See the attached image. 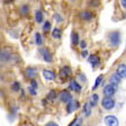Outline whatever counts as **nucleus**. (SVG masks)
Wrapping results in <instances>:
<instances>
[{
  "label": "nucleus",
  "instance_id": "nucleus-1",
  "mask_svg": "<svg viewBox=\"0 0 126 126\" xmlns=\"http://www.w3.org/2000/svg\"><path fill=\"white\" fill-rule=\"evenodd\" d=\"M116 90H117V87H116V86H114V84H111V83L107 84V86L104 88V94H105V97L111 98V96H113V94L116 92Z\"/></svg>",
  "mask_w": 126,
  "mask_h": 126
},
{
  "label": "nucleus",
  "instance_id": "nucleus-2",
  "mask_svg": "<svg viewBox=\"0 0 126 126\" xmlns=\"http://www.w3.org/2000/svg\"><path fill=\"white\" fill-rule=\"evenodd\" d=\"M105 124L107 126H118L119 125V122H118L117 117H115L113 115H109L105 117Z\"/></svg>",
  "mask_w": 126,
  "mask_h": 126
},
{
  "label": "nucleus",
  "instance_id": "nucleus-3",
  "mask_svg": "<svg viewBox=\"0 0 126 126\" xmlns=\"http://www.w3.org/2000/svg\"><path fill=\"white\" fill-rule=\"evenodd\" d=\"M101 104H102V107L105 108V109H107V110L111 109V108L115 106V101H114L111 98H109V97H105V98H104V99H102V101H101Z\"/></svg>",
  "mask_w": 126,
  "mask_h": 126
},
{
  "label": "nucleus",
  "instance_id": "nucleus-4",
  "mask_svg": "<svg viewBox=\"0 0 126 126\" xmlns=\"http://www.w3.org/2000/svg\"><path fill=\"white\" fill-rule=\"evenodd\" d=\"M110 37V42H111V44L114 45V46H117L118 44H119V33H117V32H113V33H110L109 35Z\"/></svg>",
  "mask_w": 126,
  "mask_h": 126
},
{
  "label": "nucleus",
  "instance_id": "nucleus-5",
  "mask_svg": "<svg viewBox=\"0 0 126 126\" xmlns=\"http://www.w3.org/2000/svg\"><path fill=\"white\" fill-rule=\"evenodd\" d=\"M39 52H41V54H42L43 59H44L46 62H52V54L50 53V51L47 50V48H41L39 50Z\"/></svg>",
  "mask_w": 126,
  "mask_h": 126
},
{
  "label": "nucleus",
  "instance_id": "nucleus-6",
  "mask_svg": "<svg viewBox=\"0 0 126 126\" xmlns=\"http://www.w3.org/2000/svg\"><path fill=\"white\" fill-rule=\"evenodd\" d=\"M79 107V104L78 101H76V100H71V101L68 102V105H66V110H68L69 113H72V111H74V110H77Z\"/></svg>",
  "mask_w": 126,
  "mask_h": 126
},
{
  "label": "nucleus",
  "instance_id": "nucleus-7",
  "mask_svg": "<svg viewBox=\"0 0 126 126\" xmlns=\"http://www.w3.org/2000/svg\"><path fill=\"white\" fill-rule=\"evenodd\" d=\"M11 59V54L9 51H0V61L1 62H7V61H9Z\"/></svg>",
  "mask_w": 126,
  "mask_h": 126
},
{
  "label": "nucleus",
  "instance_id": "nucleus-8",
  "mask_svg": "<svg viewBox=\"0 0 126 126\" xmlns=\"http://www.w3.org/2000/svg\"><path fill=\"white\" fill-rule=\"evenodd\" d=\"M42 74H43V78H44L45 80H54L55 77H56L54 72L51 70H43Z\"/></svg>",
  "mask_w": 126,
  "mask_h": 126
},
{
  "label": "nucleus",
  "instance_id": "nucleus-9",
  "mask_svg": "<svg viewBox=\"0 0 126 126\" xmlns=\"http://www.w3.org/2000/svg\"><path fill=\"white\" fill-rule=\"evenodd\" d=\"M117 74L121 79H125L126 78V65L125 64H121V65L117 68Z\"/></svg>",
  "mask_w": 126,
  "mask_h": 126
},
{
  "label": "nucleus",
  "instance_id": "nucleus-10",
  "mask_svg": "<svg viewBox=\"0 0 126 126\" xmlns=\"http://www.w3.org/2000/svg\"><path fill=\"white\" fill-rule=\"evenodd\" d=\"M60 99H61V101H63V102H69V101L72 100V97H71L70 92H68L66 90H64V91L61 92Z\"/></svg>",
  "mask_w": 126,
  "mask_h": 126
},
{
  "label": "nucleus",
  "instance_id": "nucleus-11",
  "mask_svg": "<svg viewBox=\"0 0 126 126\" xmlns=\"http://www.w3.org/2000/svg\"><path fill=\"white\" fill-rule=\"evenodd\" d=\"M36 76H37V69H35V68H27L26 77H28V78H31V79H34Z\"/></svg>",
  "mask_w": 126,
  "mask_h": 126
},
{
  "label": "nucleus",
  "instance_id": "nucleus-12",
  "mask_svg": "<svg viewBox=\"0 0 126 126\" xmlns=\"http://www.w3.org/2000/svg\"><path fill=\"white\" fill-rule=\"evenodd\" d=\"M89 62L92 64V66H98L99 65V59L97 55H90L89 56Z\"/></svg>",
  "mask_w": 126,
  "mask_h": 126
},
{
  "label": "nucleus",
  "instance_id": "nucleus-13",
  "mask_svg": "<svg viewBox=\"0 0 126 126\" xmlns=\"http://www.w3.org/2000/svg\"><path fill=\"white\" fill-rule=\"evenodd\" d=\"M70 88L73 90V91H77V92L81 90V86H80V84H79L76 80H73V81L70 82Z\"/></svg>",
  "mask_w": 126,
  "mask_h": 126
},
{
  "label": "nucleus",
  "instance_id": "nucleus-14",
  "mask_svg": "<svg viewBox=\"0 0 126 126\" xmlns=\"http://www.w3.org/2000/svg\"><path fill=\"white\" fill-rule=\"evenodd\" d=\"M121 80H122V79L119 78L117 74H113V76L110 77V83L114 84V86H116V87H117L118 83L121 82Z\"/></svg>",
  "mask_w": 126,
  "mask_h": 126
},
{
  "label": "nucleus",
  "instance_id": "nucleus-15",
  "mask_svg": "<svg viewBox=\"0 0 126 126\" xmlns=\"http://www.w3.org/2000/svg\"><path fill=\"white\" fill-rule=\"evenodd\" d=\"M81 18L83 19V20H90V19L92 18V15H91V13H90V11H82L81 13Z\"/></svg>",
  "mask_w": 126,
  "mask_h": 126
},
{
  "label": "nucleus",
  "instance_id": "nucleus-16",
  "mask_svg": "<svg viewBox=\"0 0 126 126\" xmlns=\"http://www.w3.org/2000/svg\"><path fill=\"white\" fill-rule=\"evenodd\" d=\"M35 19H36L37 23H42L43 21L44 17H43V13L41 10H37L36 13H35Z\"/></svg>",
  "mask_w": 126,
  "mask_h": 126
},
{
  "label": "nucleus",
  "instance_id": "nucleus-17",
  "mask_svg": "<svg viewBox=\"0 0 126 126\" xmlns=\"http://www.w3.org/2000/svg\"><path fill=\"white\" fill-rule=\"evenodd\" d=\"M70 74V69L69 68H63V70H61V73H60V76H61V78H63V79H65L66 77Z\"/></svg>",
  "mask_w": 126,
  "mask_h": 126
},
{
  "label": "nucleus",
  "instance_id": "nucleus-18",
  "mask_svg": "<svg viewBox=\"0 0 126 126\" xmlns=\"http://www.w3.org/2000/svg\"><path fill=\"white\" fill-rule=\"evenodd\" d=\"M52 36L53 38H56V39L61 38V31L59 28H54L52 32Z\"/></svg>",
  "mask_w": 126,
  "mask_h": 126
},
{
  "label": "nucleus",
  "instance_id": "nucleus-19",
  "mask_svg": "<svg viewBox=\"0 0 126 126\" xmlns=\"http://www.w3.org/2000/svg\"><path fill=\"white\" fill-rule=\"evenodd\" d=\"M97 101H98V96L97 94H92L91 96V99H90V106H96L97 105Z\"/></svg>",
  "mask_w": 126,
  "mask_h": 126
},
{
  "label": "nucleus",
  "instance_id": "nucleus-20",
  "mask_svg": "<svg viewBox=\"0 0 126 126\" xmlns=\"http://www.w3.org/2000/svg\"><path fill=\"white\" fill-rule=\"evenodd\" d=\"M35 42H36L37 45H41L43 43V39H42V35L39 34V33H36L35 34Z\"/></svg>",
  "mask_w": 126,
  "mask_h": 126
},
{
  "label": "nucleus",
  "instance_id": "nucleus-21",
  "mask_svg": "<svg viewBox=\"0 0 126 126\" xmlns=\"http://www.w3.org/2000/svg\"><path fill=\"white\" fill-rule=\"evenodd\" d=\"M11 89L15 92L19 91V90H20V83H19V82H14V83L11 84Z\"/></svg>",
  "mask_w": 126,
  "mask_h": 126
},
{
  "label": "nucleus",
  "instance_id": "nucleus-22",
  "mask_svg": "<svg viewBox=\"0 0 126 126\" xmlns=\"http://www.w3.org/2000/svg\"><path fill=\"white\" fill-rule=\"evenodd\" d=\"M20 11H21V14L23 15H27V14L29 13V7L27 5H24V6H21V8H20Z\"/></svg>",
  "mask_w": 126,
  "mask_h": 126
},
{
  "label": "nucleus",
  "instance_id": "nucleus-23",
  "mask_svg": "<svg viewBox=\"0 0 126 126\" xmlns=\"http://www.w3.org/2000/svg\"><path fill=\"white\" fill-rule=\"evenodd\" d=\"M51 29V23L50 21H45V24L43 25V31L46 33V32H48Z\"/></svg>",
  "mask_w": 126,
  "mask_h": 126
},
{
  "label": "nucleus",
  "instance_id": "nucleus-24",
  "mask_svg": "<svg viewBox=\"0 0 126 126\" xmlns=\"http://www.w3.org/2000/svg\"><path fill=\"white\" fill-rule=\"evenodd\" d=\"M81 125H82V119L81 118H77L76 121L71 124L70 126H81Z\"/></svg>",
  "mask_w": 126,
  "mask_h": 126
},
{
  "label": "nucleus",
  "instance_id": "nucleus-25",
  "mask_svg": "<svg viewBox=\"0 0 126 126\" xmlns=\"http://www.w3.org/2000/svg\"><path fill=\"white\" fill-rule=\"evenodd\" d=\"M55 97H56V94H55V91H51L50 94H48V96H47V100H54Z\"/></svg>",
  "mask_w": 126,
  "mask_h": 126
},
{
  "label": "nucleus",
  "instance_id": "nucleus-26",
  "mask_svg": "<svg viewBox=\"0 0 126 126\" xmlns=\"http://www.w3.org/2000/svg\"><path fill=\"white\" fill-rule=\"evenodd\" d=\"M102 79H104V77H102V76L98 77V78H97V80H96V83H94V89H96V88H97V87L99 86V84H100V82L102 81Z\"/></svg>",
  "mask_w": 126,
  "mask_h": 126
},
{
  "label": "nucleus",
  "instance_id": "nucleus-27",
  "mask_svg": "<svg viewBox=\"0 0 126 126\" xmlns=\"http://www.w3.org/2000/svg\"><path fill=\"white\" fill-rule=\"evenodd\" d=\"M89 107H90V104L88 102V104H86V105H84V108H83V109H84V115H87V116H88V115L90 114V109H89Z\"/></svg>",
  "mask_w": 126,
  "mask_h": 126
},
{
  "label": "nucleus",
  "instance_id": "nucleus-28",
  "mask_svg": "<svg viewBox=\"0 0 126 126\" xmlns=\"http://www.w3.org/2000/svg\"><path fill=\"white\" fill-rule=\"evenodd\" d=\"M29 92H31V94H33V96H35V94H37V92H36V89L37 88H35V87H33V86H29Z\"/></svg>",
  "mask_w": 126,
  "mask_h": 126
},
{
  "label": "nucleus",
  "instance_id": "nucleus-29",
  "mask_svg": "<svg viewBox=\"0 0 126 126\" xmlns=\"http://www.w3.org/2000/svg\"><path fill=\"white\" fill-rule=\"evenodd\" d=\"M78 38H79L78 34H77V33H73V34H72V41H73V44L74 45L78 43Z\"/></svg>",
  "mask_w": 126,
  "mask_h": 126
},
{
  "label": "nucleus",
  "instance_id": "nucleus-30",
  "mask_svg": "<svg viewBox=\"0 0 126 126\" xmlns=\"http://www.w3.org/2000/svg\"><path fill=\"white\" fill-rule=\"evenodd\" d=\"M54 17H55V18H56V21H58V23H60V21H62V17H61V16H59L58 14H56V15H54Z\"/></svg>",
  "mask_w": 126,
  "mask_h": 126
},
{
  "label": "nucleus",
  "instance_id": "nucleus-31",
  "mask_svg": "<svg viewBox=\"0 0 126 126\" xmlns=\"http://www.w3.org/2000/svg\"><path fill=\"white\" fill-rule=\"evenodd\" d=\"M46 126H59V125L58 124H55V123H53V122H51V123L46 124Z\"/></svg>",
  "mask_w": 126,
  "mask_h": 126
},
{
  "label": "nucleus",
  "instance_id": "nucleus-32",
  "mask_svg": "<svg viewBox=\"0 0 126 126\" xmlns=\"http://www.w3.org/2000/svg\"><path fill=\"white\" fill-rule=\"evenodd\" d=\"M121 2H122V6H123V7H125V8H126V0H122Z\"/></svg>",
  "mask_w": 126,
  "mask_h": 126
},
{
  "label": "nucleus",
  "instance_id": "nucleus-33",
  "mask_svg": "<svg viewBox=\"0 0 126 126\" xmlns=\"http://www.w3.org/2000/svg\"><path fill=\"white\" fill-rule=\"evenodd\" d=\"M81 46H82V48H84V47H86V43H84L83 41L81 42Z\"/></svg>",
  "mask_w": 126,
  "mask_h": 126
},
{
  "label": "nucleus",
  "instance_id": "nucleus-34",
  "mask_svg": "<svg viewBox=\"0 0 126 126\" xmlns=\"http://www.w3.org/2000/svg\"><path fill=\"white\" fill-rule=\"evenodd\" d=\"M87 54H88V53H87V51H84V52L83 53H82V55H83V56H86V55Z\"/></svg>",
  "mask_w": 126,
  "mask_h": 126
}]
</instances>
